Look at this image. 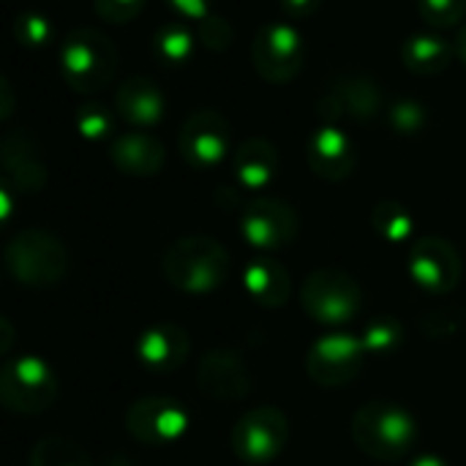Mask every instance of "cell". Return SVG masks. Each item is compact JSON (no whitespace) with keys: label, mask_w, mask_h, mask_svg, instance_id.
<instances>
[{"label":"cell","mask_w":466,"mask_h":466,"mask_svg":"<svg viewBox=\"0 0 466 466\" xmlns=\"http://www.w3.org/2000/svg\"><path fill=\"white\" fill-rule=\"evenodd\" d=\"M109 158L120 172L147 177V175L161 172L167 153L156 137H150L145 131H128L109 145Z\"/></svg>","instance_id":"44dd1931"},{"label":"cell","mask_w":466,"mask_h":466,"mask_svg":"<svg viewBox=\"0 0 466 466\" xmlns=\"http://www.w3.org/2000/svg\"><path fill=\"white\" fill-rule=\"evenodd\" d=\"M240 281H243L246 295L257 306H262V309H281L289 300V295H292L289 270L279 259H273L268 254L251 259L243 268V279Z\"/></svg>","instance_id":"d6986e66"},{"label":"cell","mask_w":466,"mask_h":466,"mask_svg":"<svg viewBox=\"0 0 466 466\" xmlns=\"http://www.w3.org/2000/svg\"><path fill=\"white\" fill-rule=\"evenodd\" d=\"M96 11L109 19V22H128L134 16H139L145 0H93Z\"/></svg>","instance_id":"1f68e13d"},{"label":"cell","mask_w":466,"mask_h":466,"mask_svg":"<svg viewBox=\"0 0 466 466\" xmlns=\"http://www.w3.org/2000/svg\"><path fill=\"white\" fill-rule=\"evenodd\" d=\"M322 0H281V8L289 19H303V16H311L317 8H319Z\"/></svg>","instance_id":"836d02e7"},{"label":"cell","mask_w":466,"mask_h":466,"mask_svg":"<svg viewBox=\"0 0 466 466\" xmlns=\"http://www.w3.org/2000/svg\"><path fill=\"white\" fill-rule=\"evenodd\" d=\"M164 279L183 295H210L224 287L232 259L224 243L208 235H186L161 257Z\"/></svg>","instance_id":"6da1fadb"},{"label":"cell","mask_w":466,"mask_h":466,"mask_svg":"<svg viewBox=\"0 0 466 466\" xmlns=\"http://www.w3.org/2000/svg\"><path fill=\"white\" fill-rule=\"evenodd\" d=\"M60 393L57 377L38 355L8 358L0 371V401L14 415H41L55 407Z\"/></svg>","instance_id":"5b68a950"},{"label":"cell","mask_w":466,"mask_h":466,"mask_svg":"<svg viewBox=\"0 0 466 466\" xmlns=\"http://www.w3.org/2000/svg\"><path fill=\"white\" fill-rule=\"evenodd\" d=\"M298 229H300V218L295 208L276 197L251 199L240 213V235L259 254H273L292 246Z\"/></svg>","instance_id":"30bf717a"},{"label":"cell","mask_w":466,"mask_h":466,"mask_svg":"<svg viewBox=\"0 0 466 466\" xmlns=\"http://www.w3.org/2000/svg\"><path fill=\"white\" fill-rule=\"evenodd\" d=\"M14 35L22 44H27V46L46 44V38H49V22H46V16H38V14H22L14 22Z\"/></svg>","instance_id":"4dcf8cb0"},{"label":"cell","mask_w":466,"mask_h":466,"mask_svg":"<svg viewBox=\"0 0 466 466\" xmlns=\"http://www.w3.org/2000/svg\"><path fill=\"white\" fill-rule=\"evenodd\" d=\"M60 66H63L66 82L74 90L98 93L115 79L117 49L104 33L93 27H79L66 35L60 46Z\"/></svg>","instance_id":"277c9868"},{"label":"cell","mask_w":466,"mask_h":466,"mask_svg":"<svg viewBox=\"0 0 466 466\" xmlns=\"http://www.w3.org/2000/svg\"><path fill=\"white\" fill-rule=\"evenodd\" d=\"M300 306L319 325H344L360 314L363 289L347 270L317 268L300 287Z\"/></svg>","instance_id":"8992f818"},{"label":"cell","mask_w":466,"mask_h":466,"mask_svg":"<svg viewBox=\"0 0 466 466\" xmlns=\"http://www.w3.org/2000/svg\"><path fill=\"white\" fill-rule=\"evenodd\" d=\"M289 442V420L279 407L262 404L238 418L229 434L232 453L246 466L276 461Z\"/></svg>","instance_id":"52a82bcc"},{"label":"cell","mask_w":466,"mask_h":466,"mask_svg":"<svg viewBox=\"0 0 466 466\" xmlns=\"http://www.w3.org/2000/svg\"><path fill=\"white\" fill-rule=\"evenodd\" d=\"M360 339H363V347H366L369 355L388 358V355H393L401 347V341H404V325L399 319H393V317H377V319H371L366 325V330H363Z\"/></svg>","instance_id":"4316f807"},{"label":"cell","mask_w":466,"mask_h":466,"mask_svg":"<svg viewBox=\"0 0 466 466\" xmlns=\"http://www.w3.org/2000/svg\"><path fill=\"white\" fill-rule=\"evenodd\" d=\"M177 145L188 167L213 169L229 153V123L216 109H199L183 123Z\"/></svg>","instance_id":"5bb4252c"},{"label":"cell","mask_w":466,"mask_h":466,"mask_svg":"<svg viewBox=\"0 0 466 466\" xmlns=\"http://www.w3.org/2000/svg\"><path fill=\"white\" fill-rule=\"evenodd\" d=\"M115 106L120 112V117L131 126H137V131L150 128L161 120L164 115V96L161 90L145 79V76H134L128 82H123L117 87L115 96Z\"/></svg>","instance_id":"7402d4cb"},{"label":"cell","mask_w":466,"mask_h":466,"mask_svg":"<svg viewBox=\"0 0 466 466\" xmlns=\"http://www.w3.org/2000/svg\"><path fill=\"white\" fill-rule=\"evenodd\" d=\"M371 227L374 232L388 240V243H410L415 235V218L412 213L396 202V199H382L371 210Z\"/></svg>","instance_id":"cb8c5ba5"},{"label":"cell","mask_w":466,"mask_h":466,"mask_svg":"<svg viewBox=\"0 0 466 466\" xmlns=\"http://www.w3.org/2000/svg\"><path fill=\"white\" fill-rule=\"evenodd\" d=\"M123 423H126V431L131 434V440H137L139 445L169 448L186 437L191 418H188V410L177 399L145 396L126 407Z\"/></svg>","instance_id":"ba28073f"},{"label":"cell","mask_w":466,"mask_h":466,"mask_svg":"<svg viewBox=\"0 0 466 466\" xmlns=\"http://www.w3.org/2000/svg\"><path fill=\"white\" fill-rule=\"evenodd\" d=\"M352 440L374 461H399L418 442V420L396 401H366L352 418Z\"/></svg>","instance_id":"7a4b0ae2"},{"label":"cell","mask_w":466,"mask_h":466,"mask_svg":"<svg viewBox=\"0 0 466 466\" xmlns=\"http://www.w3.org/2000/svg\"><path fill=\"white\" fill-rule=\"evenodd\" d=\"M410 466H451L442 456H434V453H423V456H418L415 461Z\"/></svg>","instance_id":"e575fe53"},{"label":"cell","mask_w":466,"mask_h":466,"mask_svg":"<svg viewBox=\"0 0 466 466\" xmlns=\"http://www.w3.org/2000/svg\"><path fill=\"white\" fill-rule=\"evenodd\" d=\"M418 11L437 27L459 25L466 16V0H418Z\"/></svg>","instance_id":"83f0119b"},{"label":"cell","mask_w":466,"mask_h":466,"mask_svg":"<svg viewBox=\"0 0 466 466\" xmlns=\"http://www.w3.org/2000/svg\"><path fill=\"white\" fill-rule=\"evenodd\" d=\"M3 169L5 183H11L19 194H38L46 186V164L41 158V147L25 131H11L3 137Z\"/></svg>","instance_id":"e0dca14e"},{"label":"cell","mask_w":466,"mask_h":466,"mask_svg":"<svg viewBox=\"0 0 466 466\" xmlns=\"http://www.w3.org/2000/svg\"><path fill=\"white\" fill-rule=\"evenodd\" d=\"M191 352V339L186 328L175 322H158L139 333L134 344V355L139 366L150 374H172L177 371Z\"/></svg>","instance_id":"9a60e30c"},{"label":"cell","mask_w":466,"mask_h":466,"mask_svg":"<svg viewBox=\"0 0 466 466\" xmlns=\"http://www.w3.org/2000/svg\"><path fill=\"white\" fill-rule=\"evenodd\" d=\"M382 106L380 87L366 76H344L322 96V115L328 117H355L369 120Z\"/></svg>","instance_id":"ac0fdd59"},{"label":"cell","mask_w":466,"mask_h":466,"mask_svg":"<svg viewBox=\"0 0 466 466\" xmlns=\"http://www.w3.org/2000/svg\"><path fill=\"white\" fill-rule=\"evenodd\" d=\"M251 60L259 76L273 85L295 79L306 60V44L300 30L289 22H273L262 27L251 46Z\"/></svg>","instance_id":"7c38bea8"},{"label":"cell","mask_w":466,"mask_h":466,"mask_svg":"<svg viewBox=\"0 0 466 466\" xmlns=\"http://www.w3.org/2000/svg\"><path fill=\"white\" fill-rule=\"evenodd\" d=\"M401 57H404V66L410 71H415L420 76H434L451 66V60L456 57V44H451L448 38L434 35V33L412 35L404 41Z\"/></svg>","instance_id":"603a6c76"},{"label":"cell","mask_w":466,"mask_h":466,"mask_svg":"<svg viewBox=\"0 0 466 466\" xmlns=\"http://www.w3.org/2000/svg\"><path fill=\"white\" fill-rule=\"evenodd\" d=\"M279 167H281V158H279L276 145L262 139V137H251V139L240 142L235 156H232L235 177L248 191L268 188L276 180Z\"/></svg>","instance_id":"ffe728a7"},{"label":"cell","mask_w":466,"mask_h":466,"mask_svg":"<svg viewBox=\"0 0 466 466\" xmlns=\"http://www.w3.org/2000/svg\"><path fill=\"white\" fill-rule=\"evenodd\" d=\"M306 161L317 177L328 183H339L355 172L358 153L347 131H341L333 123H325L311 134L306 145Z\"/></svg>","instance_id":"2e32d148"},{"label":"cell","mask_w":466,"mask_h":466,"mask_svg":"<svg viewBox=\"0 0 466 466\" xmlns=\"http://www.w3.org/2000/svg\"><path fill=\"white\" fill-rule=\"evenodd\" d=\"M213 0H169V5L177 11L180 19H197L205 22L208 19V8Z\"/></svg>","instance_id":"d6a6232c"},{"label":"cell","mask_w":466,"mask_h":466,"mask_svg":"<svg viewBox=\"0 0 466 466\" xmlns=\"http://www.w3.org/2000/svg\"><path fill=\"white\" fill-rule=\"evenodd\" d=\"M153 49L156 55L167 63V66H183L191 60L194 49H197V41L194 35L186 30V25L180 22H169L164 27H158L156 38H153Z\"/></svg>","instance_id":"484cf974"},{"label":"cell","mask_w":466,"mask_h":466,"mask_svg":"<svg viewBox=\"0 0 466 466\" xmlns=\"http://www.w3.org/2000/svg\"><path fill=\"white\" fill-rule=\"evenodd\" d=\"M27 466H93L90 456L66 437H41L27 456Z\"/></svg>","instance_id":"d4e9b609"},{"label":"cell","mask_w":466,"mask_h":466,"mask_svg":"<svg viewBox=\"0 0 466 466\" xmlns=\"http://www.w3.org/2000/svg\"><path fill=\"white\" fill-rule=\"evenodd\" d=\"M3 262L14 281L33 289H44L66 279L68 248L57 235L46 229H22L5 243Z\"/></svg>","instance_id":"3957f363"},{"label":"cell","mask_w":466,"mask_h":466,"mask_svg":"<svg viewBox=\"0 0 466 466\" xmlns=\"http://www.w3.org/2000/svg\"><path fill=\"white\" fill-rule=\"evenodd\" d=\"M366 347L360 336L352 333H328L317 339L306 355L309 377L322 388H344L358 380L366 366Z\"/></svg>","instance_id":"9c48e42d"},{"label":"cell","mask_w":466,"mask_h":466,"mask_svg":"<svg viewBox=\"0 0 466 466\" xmlns=\"http://www.w3.org/2000/svg\"><path fill=\"white\" fill-rule=\"evenodd\" d=\"M390 123L401 134H418L426 126V109L415 98H401L390 106Z\"/></svg>","instance_id":"f546056e"},{"label":"cell","mask_w":466,"mask_h":466,"mask_svg":"<svg viewBox=\"0 0 466 466\" xmlns=\"http://www.w3.org/2000/svg\"><path fill=\"white\" fill-rule=\"evenodd\" d=\"M76 128L85 139L90 142H98V139H106L109 131H112V115L101 106V104H85L79 112H76Z\"/></svg>","instance_id":"f1b7e54d"},{"label":"cell","mask_w":466,"mask_h":466,"mask_svg":"<svg viewBox=\"0 0 466 466\" xmlns=\"http://www.w3.org/2000/svg\"><path fill=\"white\" fill-rule=\"evenodd\" d=\"M407 270L415 287L426 295H448L461 281V257L451 240L440 235H423L410 246Z\"/></svg>","instance_id":"8fae6325"},{"label":"cell","mask_w":466,"mask_h":466,"mask_svg":"<svg viewBox=\"0 0 466 466\" xmlns=\"http://www.w3.org/2000/svg\"><path fill=\"white\" fill-rule=\"evenodd\" d=\"M197 388L216 404H235L248 399L254 388V377L238 350L216 347L199 358Z\"/></svg>","instance_id":"4fadbf2b"},{"label":"cell","mask_w":466,"mask_h":466,"mask_svg":"<svg viewBox=\"0 0 466 466\" xmlns=\"http://www.w3.org/2000/svg\"><path fill=\"white\" fill-rule=\"evenodd\" d=\"M456 55L464 60V66H466V25L461 27V33H459V41H456Z\"/></svg>","instance_id":"d590c367"}]
</instances>
